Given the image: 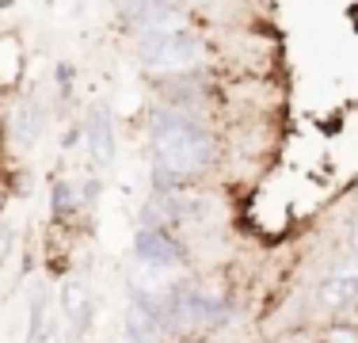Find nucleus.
<instances>
[{"label":"nucleus","instance_id":"nucleus-1","mask_svg":"<svg viewBox=\"0 0 358 343\" xmlns=\"http://www.w3.org/2000/svg\"><path fill=\"white\" fill-rule=\"evenodd\" d=\"M214 160V137L187 115H160L152 122V164L164 183H183Z\"/></svg>","mask_w":358,"mask_h":343},{"label":"nucleus","instance_id":"nucleus-2","mask_svg":"<svg viewBox=\"0 0 358 343\" xmlns=\"http://www.w3.org/2000/svg\"><path fill=\"white\" fill-rule=\"evenodd\" d=\"M225 316H229V305L217 294H210L206 286H194V282L176 286L160 298V324H164V332H176V336L210 332Z\"/></svg>","mask_w":358,"mask_h":343},{"label":"nucleus","instance_id":"nucleus-3","mask_svg":"<svg viewBox=\"0 0 358 343\" xmlns=\"http://www.w3.org/2000/svg\"><path fill=\"white\" fill-rule=\"evenodd\" d=\"M202 57H206V46L187 27L138 34V62L149 73H187V69L202 65Z\"/></svg>","mask_w":358,"mask_h":343},{"label":"nucleus","instance_id":"nucleus-4","mask_svg":"<svg viewBox=\"0 0 358 343\" xmlns=\"http://www.w3.org/2000/svg\"><path fill=\"white\" fill-rule=\"evenodd\" d=\"M317 305L324 313H351L358 305V255H343L317 286Z\"/></svg>","mask_w":358,"mask_h":343},{"label":"nucleus","instance_id":"nucleus-5","mask_svg":"<svg viewBox=\"0 0 358 343\" xmlns=\"http://www.w3.org/2000/svg\"><path fill=\"white\" fill-rule=\"evenodd\" d=\"M126 340L130 343H164V324H160V298L134 290L126 305Z\"/></svg>","mask_w":358,"mask_h":343},{"label":"nucleus","instance_id":"nucleus-6","mask_svg":"<svg viewBox=\"0 0 358 343\" xmlns=\"http://www.w3.org/2000/svg\"><path fill=\"white\" fill-rule=\"evenodd\" d=\"M134 252L149 267H179V244L164 229H138L134 237Z\"/></svg>","mask_w":358,"mask_h":343},{"label":"nucleus","instance_id":"nucleus-7","mask_svg":"<svg viewBox=\"0 0 358 343\" xmlns=\"http://www.w3.org/2000/svg\"><path fill=\"white\" fill-rule=\"evenodd\" d=\"M84 145H88L96 164H110V157H115V126H110L107 107H96L88 115V122H84Z\"/></svg>","mask_w":358,"mask_h":343},{"label":"nucleus","instance_id":"nucleus-8","mask_svg":"<svg viewBox=\"0 0 358 343\" xmlns=\"http://www.w3.org/2000/svg\"><path fill=\"white\" fill-rule=\"evenodd\" d=\"M62 313L69 316V324H73L76 332H84L92 324V298H88V290H84V282H76V279L65 282V290H62Z\"/></svg>","mask_w":358,"mask_h":343},{"label":"nucleus","instance_id":"nucleus-9","mask_svg":"<svg viewBox=\"0 0 358 343\" xmlns=\"http://www.w3.org/2000/svg\"><path fill=\"white\" fill-rule=\"evenodd\" d=\"M42 126H46V118H42V107L35 99H27V103H20V111H15V122H12V130H15V141L20 145H35L38 141V134H42Z\"/></svg>","mask_w":358,"mask_h":343},{"label":"nucleus","instance_id":"nucleus-10","mask_svg":"<svg viewBox=\"0 0 358 343\" xmlns=\"http://www.w3.org/2000/svg\"><path fill=\"white\" fill-rule=\"evenodd\" d=\"M20 69H23L20 38L4 34V38H0V84H15V80H20Z\"/></svg>","mask_w":358,"mask_h":343},{"label":"nucleus","instance_id":"nucleus-11","mask_svg":"<svg viewBox=\"0 0 358 343\" xmlns=\"http://www.w3.org/2000/svg\"><path fill=\"white\" fill-rule=\"evenodd\" d=\"M42 328H46V298H35L31 302V332H27V343H38L42 340Z\"/></svg>","mask_w":358,"mask_h":343},{"label":"nucleus","instance_id":"nucleus-12","mask_svg":"<svg viewBox=\"0 0 358 343\" xmlns=\"http://www.w3.org/2000/svg\"><path fill=\"white\" fill-rule=\"evenodd\" d=\"M76 206V195H73V183L69 179H57V187H54V210H62V214H69Z\"/></svg>","mask_w":358,"mask_h":343},{"label":"nucleus","instance_id":"nucleus-13","mask_svg":"<svg viewBox=\"0 0 358 343\" xmlns=\"http://www.w3.org/2000/svg\"><path fill=\"white\" fill-rule=\"evenodd\" d=\"M328 343H358V328H331Z\"/></svg>","mask_w":358,"mask_h":343},{"label":"nucleus","instance_id":"nucleus-14","mask_svg":"<svg viewBox=\"0 0 358 343\" xmlns=\"http://www.w3.org/2000/svg\"><path fill=\"white\" fill-rule=\"evenodd\" d=\"M351 248H355V255H358V214L351 218Z\"/></svg>","mask_w":358,"mask_h":343}]
</instances>
